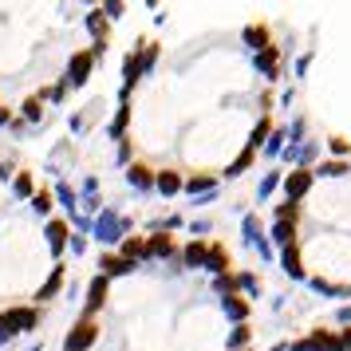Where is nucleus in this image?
I'll return each instance as SVG.
<instances>
[{
    "mask_svg": "<svg viewBox=\"0 0 351 351\" xmlns=\"http://www.w3.org/2000/svg\"><path fill=\"white\" fill-rule=\"evenodd\" d=\"M40 324V308H8L0 312V343H8L16 332H36Z\"/></svg>",
    "mask_w": 351,
    "mask_h": 351,
    "instance_id": "nucleus-1",
    "label": "nucleus"
},
{
    "mask_svg": "<svg viewBox=\"0 0 351 351\" xmlns=\"http://www.w3.org/2000/svg\"><path fill=\"white\" fill-rule=\"evenodd\" d=\"M99 339V328H95V319H80L71 332H67L64 339V351H87L91 343Z\"/></svg>",
    "mask_w": 351,
    "mask_h": 351,
    "instance_id": "nucleus-2",
    "label": "nucleus"
},
{
    "mask_svg": "<svg viewBox=\"0 0 351 351\" xmlns=\"http://www.w3.org/2000/svg\"><path fill=\"white\" fill-rule=\"evenodd\" d=\"M91 64H95L91 51H75V56L67 60V83H71V87H83L87 75H91Z\"/></svg>",
    "mask_w": 351,
    "mask_h": 351,
    "instance_id": "nucleus-3",
    "label": "nucleus"
},
{
    "mask_svg": "<svg viewBox=\"0 0 351 351\" xmlns=\"http://www.w3.org/2000/svg\"><path fill=\"white\" fill-rule=\"evenodd\" d=\"M123 229H127V221H119L111 209L99 213V221H95V237L99 241H107V245H111V241H123Z\"/></svg>",
    "mask_w": 351,
    "mask_h": 351,
    "instance_id": "nucleus-4",
    "label": "nucleus"
},
{
    "mask_svg": "<svg viewBox=\"0 0 351 351\" xmlns=\"http://www.w3.org/2000/svg\"><path fill=\"white\" fill-rule=\"evenodd\" d=\"M103 304H107V276L99 272L95 280L87 285V308H83V319H91L99 308H103Z\"/></svg>",
    "mask_w": 351,
    "mask_h": 351,
    "instance_id": "nucleus-5",
    "label": "nucleus"
},
{
    "mask_svg": "<svg viewBox=\"0 0 351 351\" xmlns=\"http://www.w3.org/2000/svg\"><path fill=\"white\" fill-rule=\"evenodd\" d=\"M292 351H343V343H339L332 332H312L308 339H300Z\"/></svg>",
    "mask_w": 351,
    "mask_h": 351,
    "instance_id": "nucleus-6",
    "label": "nucleus"
},
{
    "mask_svg": "<svg viewBox=\"0 0 351 351\" xmlns=\"http://www.w3.org/2000/svg\"><path fill=\"white\" fill-rule=\"evenodd\" d=\"M308 186H312V170H292V174L285 178V197L288 202H296V197L308 193Z\"/></svg>",
    "mask_w": 351,
    "mask_h": 351,
    "instance_id": "nucleus-7",
    "label": "nucleus"
},
{
    "mask_svg": "<svg viewBox=\"0 0 351 351\" xmlns=\"http://www.w3.org/2000/svg\"><path fill=\"white\" fill-rule=\"evenodd\" d=\"M99 269H103V276L111 280V276H127V272H134V261H127V256H114V253H107V256H99Z\"/></svg>",
    "mask_w": 351,
    "mask_h": 351,
    "instance_id": "nucleus-8",
    "label": "nucleus"
},
{
    "mask_svg": "<svg viewBox=\"0 0 351 351\" xmlns=\"http://www.w3.org/2000/svg\"><path fill=\"white\" fill-rule=\"evenodd\" d=\"M127 182L134 186V190H150V186H154V170L143 166V162H134V166L127 170Z\"/></svg>",
    "mask_w": 351,
    "mask_h": 351,
    "instance_id": "nucleus-9",
    "label": "nucleus"
},
{
    "mask_svg": "<svg viewBox=\"0 0 351 351\" xmlns=\"http://www.w3.org/2000/svg\"><path fill=\"white\" fill-rule=\"evenodd\" d=\"M67 221H48V245H51V253H64V245H67Z\"/></svg>",
    "mask_w": 351,
    "mask_h": 351,
    "instance_id": "nucleus-10",
    "label": "nucleus"
},
{
    "mask_svg": "<svg viewBox=\"0 0 351 351\" xmlns=\"http://www.w3.org/2000/svg\"><path fill=\"white\" fill-rule=\"evenodd\" d=\"M60 285H64V265H56V269H51V276L44 280V288L36 292V300H51V296L60 292Z\"/></svg>",
    "mask_w": 351,
    "mask_h": 351,
    "instance_id": "nucleus-11",
    "label": "nucleus"
},
{
    "mask_svg": "<svg viewBox=\"0 0 351 351\" xmlns=\"http://www.w3.org/2000/svg\"><path fill=\"white\" fill-rule=\"evenodd\" d=\"M154 190L170 197V193H178V190H182V178H178L174 170H162V174H154Z\"/></svg>",
    "mask_w": 351,
    "mask_h": 351,
    "instance_id": "nucleus-12",
    "label": "nucleus"
},
{
    "mask_svg": "<svg viewBox=\"0 0 351 351\" xmlns=\"http://www.w3.org/2000/svg\"><path fill=\"white\" fill-rule=\"evenodd\" d=\"M174 253V241L166 237V233H154V237L146 241V256H170Z\"/></svg>",
    "mask_w": 351,
    "mask_h": 351,
    "instance_id": "nucleus-13",
    "label": "nucleus"
},
{
    "mask_svg": "<svg viewBox=\"0 0 351 351\" xmlns=\"http://www.w3.org/2000/svg\"><path fill=\"white\" fill-rule=\"evenodd\" d=\"M182 261H186L190 269H193V265H206V261H209V249L202 245V241H190V245H186V253H182Z\"/></svg>",
    "mask_w": 351,
    "mask_h": 351,
    "instance_id": "nucleus-14",
    "label": "nucleus"
},
{
    "mask_svg": "<svg viewBox=\"0 0 351 351\" xmlns=\"http://www.w3.org/2000/svg\"><path fill=\"white\" fill-rule=\"evenodd\" d=\"M206 265L217 272V276H225V269H229V253H225L221 245H209V261Z\"/></svg>",
    "mask_w": 351,
    "mask_h": 351,
    "instance_id": "nucleus-15",
    "label": "nucleus"
},
{
    "mask_svg": "<svg viewBox=\"0 0 351 351\" xmlns=\"http://www.w3.org/2000/svg\"><path fill=\"white\" fill-rule=\"evenodd\" d=\"M87 28H91V36H95V44H103V36H107V12L95 8V12L87 16Z\"/></svg>",
    "mask_w": 351,
    "mask_h": 351,
    "instance_id": "nucleus-16",
    "label": "nucleus"
},
{
    "mask_svg": "<svg viewBox=\"0 0 351 351\" xmlns=\"http://www.w3.org/2000/svg\"><path fill=\"white\" fill-rule=\"evenodd\" d=\"M123 256H127V261H143V256H146V241L123 237Z\"/></svg>",
    "mask_w": 351,
    "mask_h": 351,
    "instance_id": "nucleus-17",
    "label": "nucleus"
},
{
    "mask_svg": "<svg viewBox=\"0 0 351 351\" xmlns=\"http://www.w3.org/2000/svg\"><path fill=\"white\" fill-rule=\"evenodd\" d=\"M40 119H44V103H40V95L24 99V123H40Z\"/></svg>",
    "mask_w": 351,
    "mask_h": 351,
    "instance_id": "nucleus-18",
    "label": "nucleus"
},
{
    "mask_svg": "<svg viewBox=\"0 0 351 351\" xmlns=\"http://www.w3.org/2000/svg\"><path fill=\"white\" fill-rule=\"evenodd\" d=\"M225 312H229L233 319H245L249 316V304L241 300V296H225Z\"/></svg>",
    "mask_w": 351,
    "mask_h": 351,
    "instance_id": "nucleus-19",
    "label": "nucleus"
},
{
    "mask_svg": "<svg viewBox=\"0 0 351 351\" xmlns=\"http://www.w3.org/2000/svg\"><path fill=\"white\" fill-rule=\"evenodd\" d=\"M280 261H285V269L292 272V276H304V269H300V253H296L292 245H285V256H280Z\"/></svg>",
    "mask_w": 351,
    "mask_h": 351,
    "instance_id": "nucleus-20",
    "label": "nucleus"
},
{
    "mask_svg": "<svg viewBox=\"0 0 351 351\" xmlns=\"http://www.w3.org/2000/svg\"><path fill=\"white\" fill-rule=\"evenodd\" d=\"M12 190H16L20 197H36V190H32V174H16V178H12Z\"/></svg>",
    "mask_w": 351,
    "mask_h": 351,
    "instance_id": "nucleus-21",
    "label": "nucleus"
},
{
    "mask_svg": "<svg viewBox=\"0 0 351 351\" xmlns=\"http://www.w3.org/2000/svg\"><path fill=\"white\" fill-rule=\"evenodd\" d=\"M256 67H265L269 75H276V48H261V56H256Z\"/></svg>",
    "mask_w": 351,
    "mask_h": 351,
    "instance_id": "nucleus-22",
    "label": "nucleus"
},
{
    "mask_svg": "<svg viewBox=\"0 0 351 351\" xmlns=\"http://www.w3.org/2000/svg\"><path fill=\"white\" fill-rule=\"evenodd\" d=\"M253 154H256V150H253V146H249V150H245V154H241V158L233 162V166H229V170H225V174H229V178H237L241 170H249V162H253Z\"/></svg>",
    "mask_w": 351,
    "mask_h": 351,
    "instance_id": "nucleus-23",
    "label": "nucleus"
},
{
    "mask_svg": "<svg viewBox=\"0 0 351 351\" xmlns=\"http://www.w3.org/2000/svg\"><path fill=\"white\" fill-rule=\"evenodd\" d=\"M186 190H190V193L213 190V178H209V174H197V178H190V182H186Z\"/></svg>",
    "mask_w": 351,
    "mask_h": 351,
    "instance_id": "nucleus-24",
    "label": "nucleus"
},
{
    "mask_svg": "<svg viewBox=\"0 0 351 351\" xmlns=\"http://www.w3.org/2000/svg\"><path fill=\"white\" fill-rule=\"evenodd\" d=\"M272 237L280 241V245H292V221H276V229H272Z\"/></svg>",
    "mask_w": 351,
    "mask_h": 351,
    "instance_id": "nucleus-25",
    "label": "nucleus"
},
{
    "mask_svg": "<svg viewBox=\"0 0 351 351\" xmlns=\"http://www.w3.org/2000/svg\"><path fill=\"white\" fill-rule=\"evenodd\" d=\"M32 209L48 217V213H51V193H36V197H32Z\"/></svg>",
    "mask_w": 351,
    "mask_h": 351,
    "instance_id": "nucleus-26",
    "label": "nucleus"
},
{
    "mask_svg": "<svg viewBox=\"0 0 351 351\" xmlns=\"http://www.w3.org/2000/svg\"><path fill=\"white\" fill-rule=\"evenodd\" d=\"M245 40H249V44H265V48H272V44H269V32H265V28H249V32H245Z\"/></svg>",
    "mask_w": 351,
    "mask_h": 351,
    "instance_id": "nucleus-27",
    "label": "nucleus"
},
{
    "mask_svg": "<svg viewBox=\"0 0 351 351\" xmlns=\"http://www.w3.org/2000/svg\"><path fill=\"white\" fill-rule=\"evenodd\" d=\"M127 119H130V111H127V107H123V111L114 114V123H111V134H114V138H119V134L127 130Z\"/></svg>",
    "mask_w": 351,
    "mask_h": 351,
    "instance_id": "nucleus-28",
    "label": "nucleus"
},
{
    "mask_svg": "<svg viewBox=\"0 0 351 351\" xmlns=\"http://www.w3.org/2000/svg\"><path fill=\"white\" fill-rule=\"evenodd\" d=\"M343 170H348L343 162H328V166H319V174H324V178H339Z\"/></svg>",
    "mask_w": 351,
    "mask_h": 351,
    "instance_id": "nucleus-29",
    "label": "nucleus"
},
{
    "mask_svg": "<svg viewBox=\"0 0 351 351\" xmlns=\"http://www.w3.org/2000/svg\"><path fill=\"white\" fill-rule=\"evenodd\" d=\"M233 343H237V348H245V343H249V324H237V332H233Z\"/></svg>",
    "mask_w": 351,
    "mask_h": 351,
    "instance_id": "nucleus-30",
    "label": "nucleus"
},
{
    "mask_svg": "<svg viewBox=\"0 0 351 351\" xmlns=\"http://www.w3.org/2000/svg\"><path fill=\"white\" fill-rule=\"evenodd\" d=\"M56 197H60L64 206H75V193L67 190V186H56Z\"/></svg>",
    "mask_w": 351,
    "mask_h": 351,
    "instance_id": "nucleus-31",
    "label": "nucleus"
},
{
    "mask_svg": "<svg viewBox=\"0 0 351 351\" xmlns=\"http://www.w3.org/2000/svg\"><path fill=\"white\" fill-rule=\"evenodd\" d=\"M265 134H269V123H261V127L253 130V138H249V146H253V150H256V146H261V138H265Z\"/></svg>",
    "mask_w": 351,
    "mask_h": 351,
    "instance_id": "nucleus-32",
    "label": "nucleus"
},
{
    "mask_svg": "<svg viewBox=\"0 0 351 351\" xmlns=\"http://www.w3.org/2000/svg\"><path fill=\"white\" fill-rule=\"evenodd\" d=\"M217 292H221V296H229V292H233V280H229V276H217Z\"/></svg>",
    "mask_w": 351,
    "mask_h": 351,
    "instance_id": "nucleus-33",
    "label": "nucleus"
},
{
    "mask_svg": "<svg viewBox=\"0 0 351 351\" xmlns=\"http://www.w3.org/2000/svg\"><path fill=\"white\" fill-rule=\"evenodd\" d=\"M339 343H343V351H351V328H348L343 335H339Z\"/></svg>",
    "mask_w": 351,
    "mask_h": 351,
    "instance_id": "nucleus-34",
    "label": "nucleus"
},
{
    "mask_svg": "<svg viewBox=\"0 0 351 351\" xmlns=\"http://www.w3.org/2000/svg\"><path fill=\"white\" fill-rule=\"evenodd\" d=\"M8 123H12V114H8L4 107H0V127H8Z\"/></svg>",
    "mask_w": 351,
    "mask_h": 351,
    "instance_id": "nucleus-35",
    "label": "nucleus"
},
{
    "mask_svg": "<svg viewBox=\"0 0 351 351\" xmlns=\"http://www.w3.org/2000/svg\"><path fill=\"white\" fill-rule=\"evenodd\" d=\"M32 351H40V348H32Z\"/></svg>",
    "mask_w": 351,
    "mask_h": 351,
    "instance_id": "nucleus-36",
    "label": "nucleus"
}]
</instances>
